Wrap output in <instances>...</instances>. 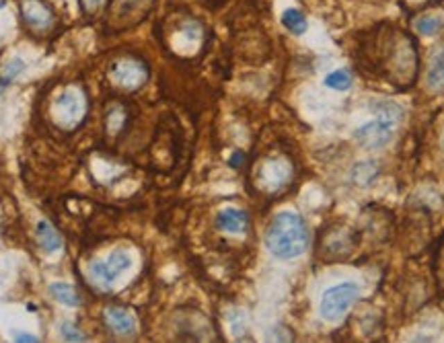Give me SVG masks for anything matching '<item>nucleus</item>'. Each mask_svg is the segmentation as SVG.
Instances as JSON below:
<instances>
[{
    "label": "nucleus",
    "mask_w": 444,
    "mask_h": 343,
    "mask_svg": "<svg viewBox=\"0 0 444 343\" xmlns=\"http://www.w3.org/2000/svg\"><path fill=\"white\" fill-rule=\"evenodd\" d=\"M153 6H155V0H117L113 23L119 29H130L140 21H144L153 10Z\"/></svg>",
    "instance_id": "nucleus-10"
},
{
    "label": "nucleus",
    "mask_w": 444,
    "mask_h": 343,
    "mask_svg": "<svg viewBox=\"0 0 444 343\" xmlns=\"http://www.w3.org/2000/svg\"><path fill=\"white\" fill-rule=\"evenodd\" d=\"M358 247V234L350 227H333L321 236V255L323 259H348Z\"/></svg>",
    "instance_id": "nucleus-6"
},
{
    "label": "nucleus",
    "mask_w": 444,
    "mask_h": 343,
    "mask_svg": "<svg viewBox=\"0 0 444 343\" xmlns=\"http://www.w3.org/2000/svg\"><path fill=\"white\" fill-rule=\"evenodd\" d=\"M413 29L420 35L432 37L436 33H441L444 29V17L443 15H434V12H424L413 21Z\"/></svg>",
    "instance_id": "nucleus-14"
},
{
    "label": "nucleus",
    "mask_w": 444,
    "mask_h": 343,
    "mask_svg": "<svg viewBox=\"0 0 444 343\" xmlns=\"http://www.w3.org/2000/svg\"><path fill=\"white\" fill-rule=\"evenodd\" d=\"M325 87H330L333 91H345L352 87V76L348 70H333L325 76Z\"/></svg>",
    "instance_id": "nucleus-21"
},
{
    "label": "nucleus",
    "mask_w": 444,
    "mask_h": 343,
    "mask_svg": "<svg viewBox=\"0 0 444 343\" xmlns=\"http://www.w3.org/2000/svg\"><path fill=\"white\" fill-rule=\"evenodd\" d=\"M292 177V165L282 159V157H272V159H266L257 171H255V179H257V185L266 191V193H276L280 191Z\"/></svg>",
    "instance_id": "nucleus-7"
},
{
    "label": "nucleus",
    "mask_w": 444,
    "mask_h": 343,
    "mask_svg": "<svg viewBox=\"0 0 444 343\" xmlns=\"http://www.w3.org/2000/svg\"><path fill=\"white\" fill-rule=\"evenodd\" d=\"M375 112H377V119H373L356 130V142L368 150H379V148L387 146V142L395 134V127L403 119V109L393 101L375 103Z\"/></svg>",
    "instance_id": "nucleus-3"
},
{
    "label": "nucleus",
    "mask_w": 444,
    "mask_h": 343,
    "mask_svg": "<svg viewBox=\"0 0 444 343\" xmlns=\"http://www.w3.org/2000/svg\"><path fill=\"white\" fill-rule=\"evenodd\" d=\"M21 70H23V64H21L19 60H15V66H12V64L8 66V70H6V76H8V78H12V76H15L17 72H21Z\"/></svg>",
    "instance_id": "nucleus-25"
},
{
    "label": "nucleus",
    "mask_w": 444,
    "mask_h": 343,
    "mask_svg": "<svg viewBox=\"0 0 444 343\" xmlns=\"http://www.w3.org/2000/svg\"><path fill=\"white\" fill-rule=\"evenodd\" d=\"M379 165L375 163V161H362V163H358L354 169H352V175H350V179H352V183L354 185H358V187H366V185H370L377 177H379Z\"/></svg>",
    "instance_id": "nucleus-16"
},
{
    "label": "nucleus",
    "mask_w": 444,
    "mask_h": 343,
    "mask_svg": "<svg viewBox=\"0 0 444 343\" xmlns=\"http://www.w3.org/2000/svg\"><path fill=\"white\" fill-rule=\"evenodd\" d=\"M60 333L66 342H85V333L78 327H74L72 323H62Z\"/></svg>",
    "instance_id": "nucleus-22"
},
{
    "label": "nucleus",
    "mask_w": 444,
    "mask_h": 343,
    "mask_svg": "<svg viewBox=\"0 0 444 343\" xmlns=\"http://www.w3.org/2000/svg\"><path fill=\"white\" fill-rule=\"evenodd\" d=\"M85 112V99L83 95L74 93V91H66L62 95H58L54 101V114L60 127H74L76 121L80 119V115Z\"/></svg>",
    "instance_id": "nucleus-11"
},
{
    "label": "nucleus",
    "mask_w": 444,
    "mask_h": 343,
    "mask_svg": "<svg viewBox=\"0 0 444 343\" xmlns=\"http://www.w3.org/2000/svg\"><path fill=\"white\" fill-rule=\"evenodd\" d=\"M434 2H438V0H403V4L409 6L411 10H424L426 6H430Z\"/></svg>",
    "instance_id": "nucleus-24"
},
{
    "label": "nucleus",
    "mask_w": 444,
    "mask_h": 343,
    "mask_svg": "<svg viewBox=\"0 0 444 343\" xmlns=\"http://www.w3.org/2000/svg\"><path fill=\"white\" fill-rule=\"evenodd\" d=\"M50 294L54 296L58 302H62L64 306L74 308V306H78V304H80V296H78V292L74 290V286H70V284L54 282V284L50 286Z\"/></svg>",
    "instance_id": "nucleus-20"
},
{
    "label": "nucleus",
    "mask_w": 444,
    "mask_h": 343,
    "mask_svg": "<svg viewBox=\"0 0 444 343\" xmlns=\"http://www.w3.org/2000/svg\"><path fill=\"white\" fill-rule=\"evenodd\" d=\"M110 80L121 91L134 93L148 80V66L138 58H119L110 66Z\"/></svg>",
    "instance_id": "nucleus-4"
},
{
    "label": "nucleus",
    "mask_w": 444,
    "mask_h": 343,
    "mask_svg": "<svg viewBox=\"0 0 444 343\" xmlns=\"http://www.w3.org/2000/svg\"><path fill=\"white\" fill-rule=\"evenodd\" d=\"M37 238H40V245L46 253H56L60 247H62V238L60 234L56 232L54 227L46 220L37 222Z\"/></svg>",
    "instance_id": "nucleus-17"
},
{
    "label": "nucleus",
    "mask_w": 444,
    "mask_h": 343,
    "mask_svg": "<svg viewBox=\"0 0 444 343\" xmlns=\"http://www.w3.org/2000/svg\"><path fill=\"white\" fill-rule=\"evenodd\" d=\"M443 146H444V134H443Z\"/></svg>",
    "instance_id": "nucleus-28"
},
{
    "label": "nucleus",
    "mask_w": 444,
    "mask_h": 343,
    "mask_svg": "<svg viewBox=\"0 0 444 343\" xmlns=\"http://www.w3.org/2000/svg\"><path fill=\"white\" fill-rule=\"evenodd\" d=\"M282 25H284L290 33H294V35H302V33L307 31V27H309L307 17H305L298 8H286V10L282 12Z\"/></svg>",
    "instance_id": "nucleus-19"
},
{
    "label": "nucleus",
    "mask_w": 444,
    "mask_h": 343,
    "mask_svg": "<svg viewBox=\"0 0 444 343\" xmlns=\"http://www.w3.org/2000/svg\"><path fill=\"white\" fill-rule=\"evenodd\" d=\"M0 6H2V2H0Z\"/></svg>",
    "instance_id": "nucleus-29"
},
{
    "label": "nucleus",
    "mask_w": 444,
    "mask_h": 343,
    "mask_svg": "<svg viewBox=\"0 0 444 343\" xmlns=\"http://www.w3.org/2000/svg\"><path fill=\"white\" fill-rule=\"evenodd\" d=\"M358 294H360V290L354 282H343V284L325 290L321 296V306H319L321 317L325 321H339L354 306V302L358 300Z\"/></svg>",
    "instance_id": "nucleus-5"
},
{
    "label": "nucleus",
    "mask_w": 444,
    "mask_h": 343,
    "mask_svg": "<svg viewBox=\"0 0 444 343\" xmlns=\"http://www.w3.org/2000/svg\"><path fill=\"white\" fill-rule=\"evenodd\" d=\"M15 337H17V342H31V343H35L37 342V337H35V335H27V333H17V335H15Z\"/></svg>",
    "instance_id": "nucleus-27"
},
{
    "label": "nucleus",
    "mask_w": 444,
    "mask_h": 343,
    "mask_svg": "<svg viewBox=\"0 0 444 343\" xmlns=\"http://www.w3.org/2000/svg\"><path fill=\"white\" fill-rule=\"evenodd\" d=\"M19 8L27 29L35 33H48L54 27L56 12L46 0H19Z\"/></svg>",
    "instance_id": "nucleus-9"
},
{
    "label": "nucleus",
    "mask_w": 444,
    "mask_h": 343,
    "mask_svg": "<svg viewBox=\"0 0 444 343\" xmlns=\"http://www.w3.org/2000/svg\"><path fill=\"white\" fill-rule=\"evenodd\" d=\"M432 276L441 296H444V234L436 240L432 251Z\"/></svg>",
    "instance_id": "nucleus-18"
},
{
    "label": "nucleus",
    "mask_w": 444,
    "mask_h": 343,
    "mask_svg": "<svg viewBox=\"0 0 444 343\" xmlns=\"http://www.w3.org/2000/svg\"><path fill=\"white\" fill-rule=\"evenodd\" d=\"M108 2H110V0H78L80 10H83L85 15H97Z\"/></svg>",
    "instance_id": "nucleus-23"
},
{
    "label": "nucleus",
    "mask_w": 444,
    "mask_h": 343,
    "mask_svg": "<svg viewBox=\"0 0 444 343\" xmlns=\"http://www.w3.org/2000/svg\"><path fill=\"white\" fill-rule=\"evenodd\" d=\"M216 229L228 232V234H243L249 229V216H247V212L237 210V208L221 210L216 216Z\"/></svg>",
    "instance_id": "nucleus-13"
},
{
    "label": "nucleus",
    "mask_w": 444,
    "mask_h": 343,
    "mask_svg": "<svg viewBox=\"0 0 444 343\" xmlns=\"http://www.w3.org/2000/svg\"><path fill=\"white\" fill-rule=\"evenodd\" d=\"M358 64L362 70L385 78L395 89L407 91L420 74V52L416 39L405 29L381 23L364 31L358 44Z\"/></svg>",
    "instance_id": "nucleus-1"
},
{
    "label": "nucleus",
    "mask_w": 444,
    "mask_h": 343,
    "mask_svg": "<svg viewBox=\"0 0 444 343\" xmlns=\"http://www.w3.org/2000/svg\"><path fill=\"white\" fill-rule=\"evenodd\" d=\"M103 321H105L108 329H111V331L117 333V335H132L134 329H136L134 317H132L126 308H119V306H110V308H105Z\"/></svg>",
    "instance_id": "nucleus-12"
},
{
    "label": "nucleus",
    "mask_w": 444,
    "mask_h": 343,
    "mask_svg": "<svg viewBox=\"0 0 444 343\" xmlns=\"http://www.w3.org/2000/svg\"><path fill=\"white\" fill-rule=\"evenodd\" d=\"M426 85L432 91L444 89V46L432 56V62L428 66V74H426Z\"/></svg>",
    "instance_id": "nucleus-15"
},
{
    "label": "nucleus",
    "mask_w": 444,
    "mask_h": 343,
    "mask_svg": "<svg viewBox=\"0 0 444 343\" xmlns=\"http://www.w3.org/2000/svg\"><path fill=\"white\" fill-rule=\"evenodd\" d=\"M266 245L278 259H294L302 255L309 247V230L305 220L294 212H280L272 218Z\"/></svg>",
    "instance_id": "nucleus-2"
},
{
    "label": "nucleus",
    "mask_w": 444,
    "mask_h": 343,
    "mask_svg": "<svg viewBox=\"0 0 444 343\" xmlns=\"http://www.w3.org/2000/svg\"><path fill=\"white\" fill-rule=\"evenodd\" d=\"M243 159H245L243 152H234V155L230 157V167H239V165L243 163Z\"/></svg>",
    "instance_id": "nucleus-26"
},
{
    "label": "nucleus",
    "mask_w": 444,
    "mask_h": 343,
    "mask_svg": "<svg viewBox=\"0 0 444 343\" xmlns=\"http://www.w3.org/2000/svg\"><path fill=\"white\" fill-rule=\"evenodd\" d=\"M130 265H132L130 255L126 251L117 249V251H111L105 261H93L91 263V278L97 286L108 290L121 276V272H126Z\"/></svg>",
    "instance_id": "nucleus-8"
}]
</instances>
